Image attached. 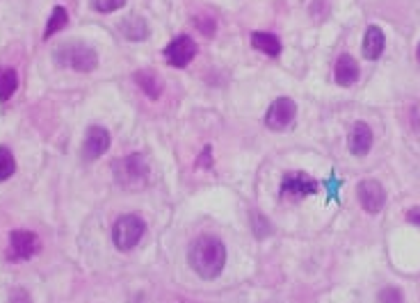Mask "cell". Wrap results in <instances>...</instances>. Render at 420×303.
<instances>
[{
	"mask_svg": "<svg viewBox=\"0 0 420 303\" xmlns=\"http://www.w3.org/2000/svg\"><path fill=\"white\" fill-rule=\"evenodd\" d=\"M144 233H146V224L142 217L124 215V217H119L112 226V242L119 251H131L140 244Z\"/></svg>",
	"mask_w": 420,
	"mask_h": 303,
	"instance_id": "4",
	"label": "cell"
},
{
	"mask_svg": "<svg viewBox=\"0 0 420 303\" xmlns=\"http://www.w3.org/2000/svg\"><path fill=\"white\" fill-rule=\"evenodd\" d=\"M53 60L58 67H67L80 73H89L98 67L96 50L85 41H64L53 50Z\"/></svg>",
	"mask_w": 420,
	"mask_h": 303,
	"instance_id": "2",
	"label": "cell"
},
{
	"mask_svg": "<svg viewBox=\"0 0 420 303\" xmlns=\"http://www.w3.org/2000/svg\"><path fill=\"white\" fill-rule=\"evenodd\" d=\"M295 116H297L295 100L283 96L270 105L268 114H265V123H268L270 130H283V128H288L292 121H295Z\"/></svg>",
	"mask_w": 420,
	"mask_h": 303,
	"instance_id": "6",
	"label": "cell"
},
{
	"mask_svg": "<svg viewBox=\"0 0 420 303\" xmlns=\"http://www.w3.org/2000/svg\"><path fill=\"white\" fill-rule=\"evenodd\" d=\"M383 48H386V36H383V30L379 25H370L365 30L363 36V58L365 60H377L381 58Z\"/></svg>",
	"mask_w": 420,
	"mask_h": 303,
	"instance_id": "13",
	"label": "cell"
},
{
	"mask_svg": "<svg viewBox=\"0 0 420 303\" xmlns=\"http://www.w3.org/2000/svg\"><path fill=\"white\" fill-rule=\"evenodd\" d=\"M407 222H411L414 226H420V206L409 210V213H407Z\"/></svg>",
	"mask_w": 420,
	"mask_h": 303,
	"instance_id": "24",
	"label": "cell"
},
{
	"mask_svg": "<svg viewBox=\"0 0 420 303\" xmlns=\"http://www.w3.org/2000/svg\"><path fill=\"white\" fill-rule=\"evenodd\" d=\"M135 82L140 85V89L149 98H153V100L160 98V94H162V82H160V78L155 76L153 71H137L135 73Z\"/></svg>",
	"mask_w": 420,
	"mask_h": 303,
	"instance_id": "16",
	"label": "cell"
},
{
	"mask_svg": "<svg viewBox=\"0 0 420 303\" xmlns=\"http://www.w3.org/2000/svg\"><path fill=\"white\" fill-rule=\"evenodd\" d=\"M356 194H359V203L365 213H379V210L386 206V191H383L381 182L374 180V178H365L359 182V189H356Z\"/></svg>",
	"mask_w": 420,
	"mask_h": 303,
	"instance_id": "7",
	"label": "cell"
},
{
	"mask_svg": "<svg viewBox=\"0 0 420 303\" xmlns=\"http://www.w3.org/2000/svg\"><path fill=\"white\" fill-rule=\"evenodd\" d=\"M67 21H69V12H67V7H64V5H55V7H53V12H51L48 23H46L44 39H48V36H53L55 32H60L62 27L67 25Z\"/></svg>",
	"mask_w": 420,
	"mask_h": 303,
	"instance_id": "18",
	"label": "cell"
},
{
	"mask_svg": "<svg viewBox=\"0 0 420 303\" xmlns=\"http://www.w3.org/2000/svg\"><path fill=\"white\" fill-rule=\"evenodd\" d=\"M9 246H12V260H30L34 253H39L41 242L32 231H12L9 235Z\"/></svg>",
	"mask_w": 420,
	"mask_h": 303,
	"instance_id": "8",
	"label": "cell"
},
{
	"mask_svg": "<svg viewBox=\"0 0 420 303\" xmlns=\"http://www.w3.org/2000/svg\"><path fill=\"white\" fill-rule=\"evenodd\" d=\"M112 169L117 182L126 189H140L149 180V164L142 153H131L122 160H114Z\"/></svg>",
	"mask_w": 420,
	"mask_h": 303,
	"instance_id": "3",
	"label": "cell"
},
{
	"mask_svg": "<svg viewBox=\"0 0 420 303\" xmlns=\"http://www.w3.org/2000/svg\"><path fill=\"white\" fill-rule=\"evenodd\" d=\"M119 32H122L128 41H144L149 36V23L142 16L131 14L119 23Z\"/></svg>",
	"mask_w": 420,
	"mask_h": 303,
	"instance_id": "14",
	"label": "cell"
},
{
	"mask_svg": "<svg viewBox=\"0 0 420 303\" xmlns=\"http://www.w3.org/2000/svg\"><path fill=\"white\" fill-rule=\"evenodd\" d=\"M16 173V160L14 153L7 146H0V182L9 180Z\"/></svg>",
	"mask_w": 420,
	"mask_h": 303,
	"instance_id": "19",
	"label": "cell"
},
{
	"mask_svg": "<svg viewBox=\"0 0 420 303\" xmlns=\"http://www.w3.org/2000/svg\"><path fill=\"white\" fill-rule=\"evenodd\" d=\"M91 7L96 9V12L100 14H110V12H114V9L119 7H124L126 5V0H89Z\"/></svg>",
	"mask_w": 420,
	"mask_h": 303,
	"instance_id": "20",
	"label": "cell"
},
{
	"mask_svg": "<svg viewBox=\"0 0 420 303\" xmlns=\"http://www.w3.org/2000/svg\"><path fill=\"white\" fill-rule=\"evenodd\" d=\"M347 144H350V151L354 155H365V153H368L372 149V130H370V126L363 123V121H356L352 126V130H350V140H347Z\"/></svg>",
	"mask_w": 420,
	"mask_h": 303,
	"instance_id": "12",
	"label": "cell"
},
{
	"mask_svg": "<svg viewBox=\"0 0 420 303\" xmlns=\"http://www.w3.org/2000/svg\"><path fill=\"white\" fill-rule=\"evenodd\" d=\"M226 262V246L219 237L204 235L192 244L190 249V264L201 278L213 281L224 269Z\"/></svg>",
	"mask_w": 420,
	"mask_h": 303,
	"instance_id": "1",
	"label": "cell"
},
{
	"mask_svg": "<svg viewBox=\"0 0 420 303\" xmlns=\"http://www.w3.org/2000/svg\"><path fill=\"white\" fill-rule=\"evenodd\" d=\"M110 144H112V140H110V133L103 126H89L87 135H85V142H82V158L98 160L100 155L107 153Z\"/></svg>",
	"mask_w": 420,
	"mask_h": 303,
	"instance_id": "9",
	"label": "cell"
},
{
	"mask_svg": "<svg viewBox=\"0 0 420 303\" xmlns=\"http://www.w3.org/2000/svg\"><path fill=\"white\" fill-rule=\"evenodd\" d=\"M18 89V73L12 67H0V100H9Z\"/></svg>",
	"mask_w": 420,
	"mask_h": 303,
	"instance_id": "17",
	"label": "cell"
},
{
	"mask_svg": "<svg viewBox=\"0 0 420 303\" xmlns=\"http://www.w3.org/2000/svg\"><path fill=\"white\" fill-rule=\"evenodd\" d=\"M251 43H254L256 50L270 55V58H279L281 48H283L281 41H279V36L272 34V32H254L251 34Z\"/></svg>",
	"mask_w": 420,
	"mask_h": 303,
	"instance_id": "15",
	"label": "cell"
},
{
	"mask_svg": "<svg viewBox=\"0 0 420 303\" xmlns=\"http://www.w3.org/2000/svg\"><path fill=\"white\" fill-rule=\"evenodd\" d=\"M416 58H418V62H420V43H418V50H416Z\"/></svg>",
	"mask_w": 420,
	"mask_h": 303,
	"instance_id": "25",
	"label": "cell"
},
{
	"mask_svg": "<svg viewBox=\"0 0 420 303\" xmlns=\"http://www.w3.org/2000/svg\"><path fill=\"white\" fill-rule=\"evenodd\" d=\"M334 78L341 87H352L356 80H359V64L352 58V55H341L334 64Z\"/></svg>",
	"mask_w": 420,
	"mask_h": 303,
	"instance_id": "11",
	"label": "cell"
},
{
	"mask_svg": "<svg viewBox=\"0 0 420 303\" xmlns=\"http://www.w3.org/2000/svg\"><path fill=\"white\" fill-rule=\"evenodd\" d=\"M254 231H256V235L258 237H265V235H270L272 233V228H270V222L265 217H261V215H254Z\"/></svg>",
	"mask_w": 420,
	"mask_h": 303,
	"instance_id": "23",
	"label": "cell"
},
{
	"mask_svg": "<svg viewBox=\"0 0 420 303\" xmlns=\"http://www.w3.org/2000/svg\"><path fill=\"white\" fill-rule=\"evenodd\" d=\"M195 23H197V27H199V32H201V34H206V36H213L215 30H217L215 18H210V16H206V14L197 16V18H195Z\"/></svg>",
	"mask_w": 420,
	"mask_h": 303,
	"instance_id": "21",
	"label": "cell"
},
{
	"mask_svg": "<svg viewBox=\"0 0 420 303\" xmlns=\"http://www.w3.org/2000/svg\"><path fill=\"white\" fill-rule=\"evenodd\" d=\"M379 303H402V292L398 288H383L379 292Z\"/></svg>",
	"mask_w": 420,
	"mask_h": 303,
	"instance_id": "22",
	"label": "cell"
},
{
	"mask_svg": "<svg viewBox=\"0 0 420 303\" xmlns=\"http://www.w3.org/2000/svg\"><path fill=\"white\" fill-rule=\"evenodd\" d=\"M317 191V182L301 171H288L281 178V196H310Z\"/></svg>",
	"mask_w": 420,
	"mask_h": 303,
	"instance_id": "10",
	"label": "cell"
},
{
	"mask_svg": "<svg viewBox=\"0 0 420 303\" xmlns=\"http://www.w3.org/2000/svg\"><path fill=\"white\" fill-rule=\"evenodd\" d=\"M197 55V43L192 41V36L188 34H181L176 39H171L167 43V48H164V60H167L169 67H176V69H185L188 64L195 60Z\"/></svg>",
	"mask_w": 420,
	"mask_h": 303,
	"instance_id": "5",
	"label": "cell"
}]
</instances>
